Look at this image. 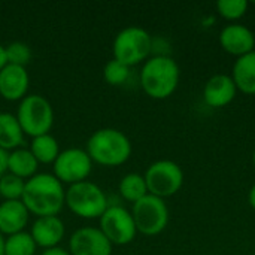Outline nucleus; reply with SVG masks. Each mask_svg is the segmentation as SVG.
Segmentation results:
<instances>
[{"label": "nucleus", "mask_w": 255, "mask_h": 255, "mask_svg": "<svg viewBox=\"0 0 255 255\" xmlns=\"http://www.w3.org/2000/svg\"><path fill=\"white\" fill-rule=\"evenodd\" d=\"M15 117L24 134L31 137L49 133L54 126V109L40 94H27L19 102Z\"/></svg>", "instance_id": "423d86ee"}, {"label": "nucleus", "mask_w": 255, "mask_h": 255, "mask_svg": "<svg viewBox=\"0 0 255 255\" xmlns=\"http://www.w3.org/2000/svg\"><path fill=\"white\" fill-rule=\"evenodd\" d=\"M36 250L37 247L31 235L25 230L4 238L3 255H34Z\"/></svg>", "instance_id": "4be33fe9"}, {"label": "nucleus", "mask_w": 255, "mask_h": 255, "mask_svg": "<svg viewBox=\"0 0 255 255\" xmlns=\"http://www.w3.org/2000/svg\"><path fill=\"white\" fill-rule=\"evenodd\" d=\"M145 182L148 194H152L160 199L175 196L184 185V172L172 160H158L152 163L145 175Z\"/></svg>", "instance_id": "6e6552de"}, {"label": "nucleus", "mask_w": 255, "mask_h": 255, "mask_svg": "<svg viewBox=\"0 0 255 255\" xmlns=\"http://www.w3.org/2000/svg\"><path fill=\"white\" fill-rule=\"evenodd\" d=\"M181 70L172 57H149L140 70V87L155 100L170 97L179 85Z\"/></svg>", "instance_id": "7ed1b4c3"}, {"label": "nucleus", "mask_w": 255, "mask_h": 255, "mask_svg": "<svg viewBox=\"0 0 255 255\" xmlns=\"http://www.w3.org/2000/svg\"><path fill=\"white\" fill-rule=\"evenodd\" d=\"M93 161L85 149L81 148H67L60 152L57 160L52 164L54 176L67 185L84 182L88 179L93 170Z\"/></svg>", "instance_id": "9d476101"}, {"label": "nucleus", "mask_w": 255, "mask_h": 255, "mask_svg": "<svg viewBox=\"0 0 255 255\" xmlns=\"http://www.w3.org/2000/svg\"><path fill=\"white\" fill-rule=\"evenodd\" d=\"M220 45L226 52L239 58L255 51V36L242 24H229L220 33Z\"/></svg>", "instance_id": "4468645a"}, {"label": "nucleus", "mask_w": 255, "mask_h": 255, "mask_svg": "<svg viewBox=\"0 0 255 255\" xmlns=\"http://www.w3.org/2000/svg\"><path fill=\"white\" fill-rule=\"evenodd\" d=\"M4 51H6L7 64H13V66L25 67L33 57L30 46L24 42H12L7 46H4Z\"/></svg>", "instance_id": "a878e982"}, {"label": "nucleus", "mask_w": 255, "mask_h": 255, "mask_svg": "<svg viewBox=\"0 0 255 255\" xmlns=\"http://www.w3.org/2000/svg\"><path fill=\"white\" fill-rule=\"evenodd\" d=\"M248 6L247 0H220L217 1V12L227 21H238L247 13Z\"/></svg>", "instance_id": "393cba45"}, {"label": "nucleus", "mask_w": 255, "mask_h": 255, "mask_svg": "<svg viewBox=\"0 0 255 255\" xmlns=\"http://www.w3.org/2000/svg\"><path fill=\"white\" fill-rule=\"evenodd\" d=\"M238 94V88L230 75H214L203 87V100L209 108L220 109L230 105Z\"/></svg>", "instance_id": "2eb2a0df"}, {"label": "nucleus", "mask_w": 255, "mask_h": 255, "mask_svg": "<svg viewBox=\"0 0 255 255\" xmlns=\"http://www.w3.org/2000/svg\"><path fill=\"white\" fill-rule=\"evenodd\" d=\"M253 163H254V166H255V151H254V154H253Z\"/></svg>", "instance_id": "2f4dec72"}, {"label": "nucleus", "mask_w": 255, "mask_h": 255, "mask_svg": "<svg viewBox=\"0 0 255 255\" xmlns=\"http://www.w3.org/2000/svg\"><path fill=\"white\" fill-rule=\"evenodd\" d=\"M6 64H7V61H6V51H4V46L0 43V70H1Z\"/></svg>", "instance_id": "c85d7f7f"}, {"label": "nucleus", "mask_w": 255, "mask_h": 255, "mask_svg": "<svg viewBox=\"0 0 255 255\" xmlns=\"http://www.w3.org/2000/svg\"><path fill=\"white\" fill-rule=\"evenodd\" d=\"M66 190L52 173H36L25 181L21 202L36 218L54 217L64 208Z\"/></svg>", "instance_id": "f257e3e1"}, {"label": "nucleus", "mask_w": 255, "mask_h": 255, "mask_svg": "<svg viewBox=\"0 0 255 255\" xmlns=\"http://www.w3.org/2000/svg\"><path fill=\"white\" fill-rule=\"evenodd\" d=\"M30 152L34 155L39 164H54V161L57 160L61 151H60L58 140L52 134L46 133L31 139Z\"/></svg>", "instance_id": "aec40b11"}, {"label": "nucleus", "mask_w": 255, "mask_h": 255, "mask_svg": "<svg viewBox=\"0 0 255 255\" xmlns=\"http://www.w3.org/2000/svg\"><path fill=\"white\" fill-rule=\"evenodd\" d=\"M130 78V67L118 60H109L103 67V79L112 87H120Z\"/></svg>", "instance_id": "5701e85b"}, {"label": "nucleus", "mask_w": 255, "mask_h": 255, "mask_svg": "<svg viewBox=\"0 0 255 255\" xmlns=\"http://www.w3.org/2000/svg\"><path fill=\"white\" fill-rule=\"evenodd\" d=\"M3 245H4V236L0 233V255H3Z\"/></svg>", "instance_id": "7c9ffc66"}, {"label": "nucleus", "mask_w": 255, "mask_h": 255, "mask_svg": "<svg viewBox=\"0 0 255 255\" xmlns=\"http://www.w3.org/2000/svg\"><path fill=\"white\" fill-rule=\"evenodd\" d=\"M230 76L238 91L255 96V51L236 58Z\"/></svg>", "instance_id": "f3484780"}, {"label": "nucleus", "mask_w": 255, "mask_h": 255, "mask_svg": "<svg viewBox=\"0 0 255 255\" xmlns=\"http://www.w3.org/2000/svg\"><path fill=\"white\" fill-rule=\"evenodd\" d=\"M30 76L25 67L6 64L0 70V96L7 102H21L28 91Z\"/></svg>", "instance_id": "ddd939ff"}, {"label": "nucleus", "mask_w": 255, "mask_h": 255, "mask_svg": "<svg viewBox=\"0 0 255 255\" xmlns=\"http://www.w3.org/2000/svg\"><path fill=\"white\" fill-rule=\"evenodd\" d=\"M24 131L13 114L0 112V148L10 152L21 148Z\"/></svg>", "instance_id": "6ab92c4d"}, {"label": "nucleus", "mask_w": 255, "mask_h": 255, "mask_svg": "<svg viewBox=\"0 0 255 255\" xmlns=\"http://www.w3.org/2000/svg\"><path fill=\"white\" fill-rule=\"evenodd\" d=\"M99 230L112 244V247L128 245L137 235L131 212L118 205H109L103 212L99 218Z\"/></svg>", "instance_id": "1a4fd4ad"}, {"label": "nucleus", "mask_w": 255, "mask_h": 255, "mask_svg": "<svg viewBox=\"0 0 255 255\" xmlns=\"http://www.w3.org/2000/svg\"><path fill=\"white\" fill-rule=\"evenodd\" d=\"M25 181L12 175L4 173L0 178V197L3 200H21L24 193Z\"/></svg>", "instance_id": "b1692460"}, {"label": "nucleus", "mask_w": 255, "mask_h": 255, "mask_svg": "<svg viewBox=\"0 0 255 255\" xmlns=\"http://www.w3.org/2000/svg\"><path fill=\"white\" fill-rule=\"evenodd\" d=\"M70 255H112V244L96 227H82L69 239Z\"/></svg>", "instance_id": "9b49d317"}, {"label": "nucleus", "mask_w": 255, "mask_h": 255, "mask_svg": "<svg viewBox=\"0 0 255 255\" xmlns=\"http://www.w3.org/2000/svg\"><path fill=\"white\" fill-rule=\"evenodd\" d=\"M87 154L91 161L105 167H117L128 161L131 155L130 139L118 128L96 130L87 140Z\"/></svg>", "instance_id": "f03ea898"}, {"label": "nucleus", "mask_w": 255, "mask_h": 255, "mask_svg": "<svg viewBox=\"0 0 255 255\" xmlns=\"http://www.w3.org/2000/svg\"><path fill=\"white\" fill-rule=\"evenodd\" d=\"M40 255H70V254H69V251H66V250H63V248L57 247V248L45 250V251H43Z\"/></svg>", "instance_id": "cd10ccee"}, {"label": "nucleus", "mask_w": 255, "mask_h": 255, "mask_svg": "<svg viewBox=\"0 0 255 255\" xmlns=\"http://www.w3.org/2000/svg\"><path fill=\"white\" fill-rule=\"evenodd\" d=\"M37 248L51 250L57 248L60 242L64 239L66 227L58 215L54 217H39L34 220L30 232H28Z\"/></svg>", "instance_id": "f8f14e48"}, {"label": "nucleus", "mask_w": 255, "mask_h": 255, "mask_svg": "<svg viewBox=\"0 0 255 255\" xmlns=\"http://www.w3.org/2000/svg\"><path fill=\"white\" fill-rule=\"evenodd\" d=\"M7 155L9 152L0 148V178L7 173Z\"/></svg>", "instance_id": "bb28decb"}, {"label": "nucleus", "mask_w": 255, "mask_h": 255, "mask_svg": "<svg viewBox=\"0 0 255 255\" xmlns=\"http://www.w3.org/2000/svg\"><path fill=\"white\" fill-rule=\"evenodd\" d=\"M118 191L121 197L130 203H136L148 194L146 182L143 175L139 173H127L123 176L118 185Z\"/></svg>", "instance_id": "412c9836"}, {"label": "nucleus", "mask_w": 255, "mask_h": 255, "mask_svg": "<svg viewBox=\"0 0 255 255\" xmlns=\"http://www.w3.org/2000/svg\"><path fill=\"white\" fill-rule=\"evenodd\" d=\"M152 49V36L140 27H126L114 39L112 54L114 60L133 67L145 63Z\"/></svg>", "instance_id": "39448f33"}, {"label": "nucleus", "mask_w": 255, "mask_h": 255, "mask_svg": "<svg viewBox=\"0 0 255 255\" xmlns=\"http://www.w3.org/2000/svg\"><path fill=\"white\" fill-rule=\"evenodd\" d=\"M248 200H250V205L251 208L255 211V184L253 185V188L250 190V196H248Z\"/></svg>", "instance_id": "c756f323"}, {"label": "nucleus", "mask_w": 255, "mask_h": 255, "mask_svg": "<svg viewBox=\"0 0 255 255\" xmlns=\"http://www.w3.org/2000/svg\"><path fill=\"white\" fill-rule=\"evenodd\" d=\"M28 217L30 212L21 200H3L0 203V233L7 238L24 232Z\"/></svg>", "instance_id": "dca6fc26"}, {"label": "nucleus", "mask_w": 255, "mask_h": 255, "mask_svg": "<svg viewBox=\"0 0 255 255\" xmlns=\"http://www.w3.org/2000/svg\"><path fill=\"white\" fill-rule=\"evenodd\" d=\"M64 206H67L69 211L79 218L96 220L100 218L109 208V202L108 196L97 184L84 181L69 185L66 190Z\"/></svg>", "instance_id": "20e7f679"}, {"label": "nucleus", "mask_w": 255, "mask_h": 255, "mask_svg": "<svg viewBox=\"0 0 255 255\" xmlns=\"http://www.w3.org/2000/svg\"><path fill=\"white\" fill-rule=\"evenodd\" d=\"M39 163L30 149L18 148L9 152L7 155V173H12L24 181L33 178L37 173Z\"/></svg>", "instance_id": "a211bd4d"}, {"label": "nucleus", "mask_w": 255, "mask_h": 255, "mask_svg": "<svg viewBox=\"0 0 255 255\" xmlns=\"http://www.w3.org/2000/svg\"><path fill=\"white\" fill-rule=\"evenodd\" d=\"M131 217L137 233L143 236H157L167 227L169 209L163 199L146 194L143 199L133 203Z\"/></svg>", "instance_id": "0eeeda50"}]
</instances>
